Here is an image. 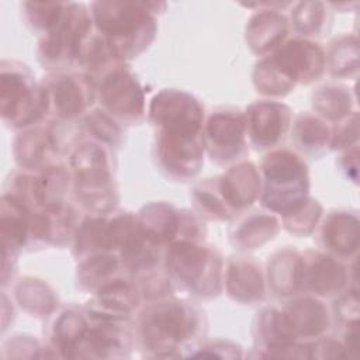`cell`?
Wrapping results in <instances>:
<instances>
[{
	"label": "cell",
	"mask_w": 360,
	"mask_h": 360,
	"mask_svg": "<svg viewBox=\"0 0 360 360\" xmlns=\"http://www.w3.org/2000/svg\"><path fill=\"white\" fill-rule=\"evenodd\" d=\"M323 68L325 56L316 44L291 39L257 63L255 84L264 94L281 96L288 93L297 82L316 80Z\"/></svg>",
	"instance_id": "6da1fadb"
},
{
	"label": "cell",
	"mask_w": 360,
	"mask_h": 360,
	"mask_svg": "<svg viewBox=\"0 0 360 360\" xmlns=\"http://www.w3.org/2000/svg\"><path fill=\"white\" fill-rule=\"evenodd\" d=\"M149 7L150 3H93V21L120 59L136 56L153 39L156 24Z\"/></svg>",
	"instance_id": "7a4b0ae2"
},
{
	"label": "cell",
	"mask_w": 360,
	"mask_h": 360,
	"mask_svg": "<svg viewBox=\"0 0 360 360\" xmlns=\"http://www.w3.org/2000/svg\"><path fill=\"white\" fill-rule=\"evenodd\" d=\"M262 172L264 177L262 202L271 211L285 217L308 201L307 166L294 152L278 149L269 153L262 163Z\"/></svg>",
	"instance_id": "3957f363"
},
{
	"label": "cell",
	"mask_w": 360,
	"mask_h": 360,
	"mask_svg": "<svg viewBox=\"0 0 360 360\" xmlns=\"http://www.w3.org/2000/svg\"><path fill=\"white\" fill-rule=\"evenodd\" d=\"M169 276L198 295L219 291L221 260L210 249L190 240H177L166 253Z\"/></svg>",
	"instance_id": "277c9868"
},
{
	"label": "cell",
	"mask_w": 360,
	"mask_h": 360,
	"mask_svg": "<svg viewBox=\"0 0 360 360\" xmlns=\"http://www.w3.org/2000/svg\"><path fill=\"white\" fill-rule=\"evenodd\" d=\"M198 326L197 312L180 301H162L146 308L141 316L145 346L150 350H174L190 339Z\"/></svg>",
	"instance_id": "5b68a950"
},
{
	"label": "cell",
	"mask_w": 360,
	"mask_h": 360,
	"mask_svg": "<svg viewBox=\"0 0 360 360\" xmlns=\"http://www.w3.org/2000/svg\"><path fill=\"white\" fill-rule=\"evenodd\" d=\"M72 167L82 202L97 212L111 210L115 204V191L105 150L94 142H83L72 153Z\"/></svg>",
	"instance_id": "8992f818"
},
{
	"label": "cell",
	"mask_w": 360,
	"mask_h": 360,
	"mask_svg": "<svg viewBox=\"0 0 360 360\" xmlns=\"http://www.w3.org/2000/svg\"><path fill=\"white\" fill-rule=\"evenodd\" d=\"M1 114L11 124L24 127L37 122L49 108L46 87H38L25 69L1 68Z\"/></svg>",
	"instance_id": "52a82bcc"
},
{
	"label": "cell",
	"mask_w": 360,
	"mask_h": 360,
	"mask_svg": "<svg viewBox=\"0 0 360 360\" xmlns=\"http://www.w3.org/2000/svg\"><path fill=\"white\" fill-rule=\"evenodd\" d=\"M90 32L91 17L86 8L80 4L65 3L60 18L45 32L39 44L41 59L48 65L79 60L80 49Z\"/></svg>",
	"instance_id": "ba28073f"
},
{
	"label": "cell",
	"mask_w": 360,
	"mask_h": 360,
	"mask_svg": "<svg viewBox=\"0 0 360 360\" xmlns=\"http://www.w3.org/2000/svg\"><path fill=\"white\" fill-rule=\"evenodd\" d=\"M149 115L152 122L159 127V134L183 138L201 135L202 108L187 93L179 90L158 93L150 103Z\"/></svg>",
	"instance_id": "9c48e42d"
},
{
	"label": "cell",
	"mask_w": 360,
	"mask_h": 360,
	"mask_svg": "<svg viewBox=\"0 0 360 360\" xmlns=\"http://www.w3.org/2000/svg\"><path fill=\"white\" fill-rule=\"evenodd\" d=\"M246 121L245 114L235 110L214 112L205 127L204 143L218 162H229L245 149Z\"/></svg>",
	"instance_id": "30bf717a"
},
{
	"label": "cell",
	"mask_w": 360,
	"mask_h": 360,
	"mask_svg": "<svg viewBox=\"0 0 360 360\" xmlns=\"http://www.w3.org/2000/svg\"><path fill=\"white\" fill-rule=\"evenodd\" d=\"M100 98L111 114L125 121H136L143 112L142 90L134 76L121 68L101 80Z\"/></svg>",
	"instance_id": "8fae6325"
},
{
	"label": "cell",
	"mask_w": 360,
	"mask_h": 360,
	"mask_svg": "<svg viewBox=\"0 0 360 360\" xmlns=\"http://www.w3.org/2000/svg\"><path fill=\"white\" fill-rule=\"evenodd\" d=\"M204 136H173L159 134L158 159L160 166L179 179H188L198 173L202 163Z\"/></svg>",
	"instance_id": "7c38bea8"
},
{
	"label": "cell",
	"mask_w": 360,
	"mask_h": 360,
	"mask_svg": "<svg viewBox=\"0 0 360 360\" xmlns=\"http://www.w3.org/2000/svg\"><path fill=\"white\" fill-rule=\"evenodd\" d=\"M290 110L281 103L257 101L249 105L245 114L246 134L256 148L276 145L290 125Z\"/></svg>",
	"instance_id": "4fadbf2b"
},
{
	"label": "cell",
	"mask_w": 360,
	"mask_h": 360,
	"mask_svg": "<svg viewBox=\"0 0 360 360\" xmlns=\"http://www.w3.org/2000/svg\"><path fill=\"white\" fill-rule=\"evenodd\" d=\"M346 283V269L333 257L318 252H308L301 257V288L319 295H332L339 292Z\"/></svg>",
	"instance_id": "5bb4252c"
},
{
	"label": "cell",
	"mask_w": 360,
	"mask_h": 360,
	"mask_svg": "<svg viewBox=\"0 0 360 360\" xmlns=\"http://www.w3.org/2000/svg\"><path fill=\"white\" fill-rule=\"evenodd\" d=\"M49 104L53 105L58 117L70 120L86 110L94 98V83L90 76L60 75L48 86Z\"/></svg>",
	"instance_id": "9a60e30c"
},
{
	"label": "cell",
	"mask_w": 360,
	"mask_h": 360,
	"mask_svg": "<svg viewBox=\"0 0 360 360\" xmlns=\"http://www.w3.org/2000/svg\"><path fill=\"white\" fill-rule=\"evenodd\" d=\"M217 183L222 198L233 212L249 207L262 187L260 174L252 163L231 167Z\"/></svg>",
	"instance_id": "2e32d148"
},
{
	"label": "cell",
	"mask_w": 360,
	"mask_h": 360,
	"mask_svg": "<svg viewBox=\"0 0 360 360\" xmlns=\"http://www.w3.org/2000/svg\"><path fill=\"white\" fill-rule=\"evenodd\" d=\"M287 32V18L277 10L270 8L252 17L246 30V39L255 52L263 53L277 46Z\"/></svg>",
	"instance_id": "e0dca14e"
},
{
	"label": "cell",
	"mask_w": 360,
	"mask_h": 360,
	"mask_svg": "<svg viewBox=\"0 0 360 360\" xmlns=\"http://www.w3.org/2000/svg\"><path fill=\"white\" fill-rule=\"evenodd\" d=\"M295 335L318 336L329 326V316L322 302L314 298L291 301L283 311Z\"/></svg>",
	"instance_id": "ac0fdd59"
},
{
	"label": "cell",
	"mask_w": 360,
	"mask_h": 360,
	"mask_svg": "<svg viewBox=\"0 0 360 360\" xmlns=\"http://www.w3.org/2000/svg\"><path fill=\"white\" fill-rule=\"evenodd\" d=\"M138 224L145 236L159 246L173 240L179 235L180 214L170 205L150 204L141 211Z\"/></svg>",
	"instance_id": "d6986e66"
},
{
	"label": "cell",
	"mask_w": 360,
	"mask_h": 360,
	"mask_svg": "<svg viewBox=\"0 0 360 360\" xmlns=\"http://www.w3.org/2000/svg\"><path fill=\"white\" fill-rule=\"evenodd\" d=\"M323 243L340 256L352 255L359 246L357 217L347 212H336L326 218L322 228Z\"/></svg>",
	"instance_id": "ffe728a7"
},
{
	"label": "cell",
	"mask_w": 360,
	"mask_h": 360,
	"mask_svg": "<svg viewBox=\"0 0 360 360\" xmlns=\"http://www.w3.org/2000/svg\"><path fill=\"white\" fill-rule=\"evenodd\" d=\"M260 269L249 260L232 262L226 273L229 295L240 302H255L263 297V278Z\"/></svg>",
	"instance_id": "44dd1931"
},
{
	"label": "cell",
	"mask_w": 360,
	"mask_h": 360,
	"mask_svg": "<svg viewBox=\"0 0 360 360\" xmlns=\"http://www.w3.org/2000/svg\"><path fill=\"white\" fill-rule=\"evenodd\" d=\"M68 188V172L63 167H46L39 177L34 179L37 207L41 210H58L63 207Z\"/></svg>",
	"instance_id": "7402d4cb"
},
{
	"label": "cell",
	"mask_w": 360,
	"mask_h": 360,
	"mask_svg": "<svg viewBox=\"0 0 360 360\" xmlns=\"http://www.w3.org/2000/svg\"><path fill=\"white\" fill-rule=\"evenodd\" d=\"M96 301L105 312H111L118 319L120 315H127L136 305L138 292L132 284L122 280H112L98 288ZM105 312L93 314L104 315Z\"/></svg>",
	"instance_id": "603a6c76"
},
{
	"label": "cell",
	"mask_w": 360,
	"mask_h": 360,
	"mask_svg": "<svg viewBox=\"0 0 360 360\" xmlns=\"http://www.w3.org/2000/svg\"><path fill=\"white\" fill-rule=\"evenodd\" d=\"M110 250V222L104 218H87L76 235V253L91 257Z\"/></svg>",
	"instance_id": "cb8c5ba5"
},
{
	"label": "cell",
	"mask_w": 360,
	"mask_h": 360,
	"mask_svg": "<svg viewBox=\"0 0 360 360\" xmlns=\"http://www.w3.org/2000/svg\"><path fill=\"white\" fill-rule=\"evenodd\" d=\"M278 221L271 215H253L246 218L233 235V242L240 249H255L274 238Z\"/></svg>",
	"instance_id": "d4e9b609"
},
{
	"label": "cell",
	"mask_w": 360,
	"mask_h": 360,
	"mask_svg": "<svg viewBox=\"0 0 360 360\" xmlns=\"http://www.w3.org/2000/svg\"><path fill=\"white\" fill-rule=\"evenodd\" d=\"M292 136L300 149L316 152L328 143L330 134L322 120L311 114H301L295 121Z\"/></svg>",
	"instance_id": "484cf974"
},
{
	"label": "cell",
	"mask_w": 360,
	"mask_h": 360,
	"mask_svg": "<svg viewBox=\"0 0 360 360\" xmlns=\"http://www.w3.org/2000/svg\"><path fill=\"white\" fill-rule=\"evenodd\" d=\"M300 264L301 257L287 255L285 252L280 253V256L273 260L269 270L271 274V285L277 294L285 295L300 288Z\"/></svg>",
	"instance_id": "4316f807"
},
{
	"label": "cell",
	"mask_w": 360,
	"mask_h": 360,
	"mask_svg": "<svg viewBox=\"0 0 360 360\" xmlns=\"http://www.w3.org/2000/svg\"><path fill=\"white\" fill-rule=\"evenodd\" d=\"M53 145L51 134L41 129H32L18 138L15 143L17 160L21 166L35 167L41 160L48 148Z\"/></svg>",
	"instance_id": "83f0119b"
},
{
	"label": "cell",
	"mask_w": 360,
	"mask_h": 360,
	"mask_svg": "<svg viewBox=\"0 0 360 360\" xmlns=\"http://www.w3.org/2000/svg\"><path fill=\"white\" fill-rule=\"evenodd\" d=\"M314 107L329 120H342L350 114V94L342 87H322L314 94Z\"/></svg>",
	"instance_id": "f1b7e54d"
},
{
	"label": "cell",
	"mask_w": 360,
	"mask_h": 360,
	"mask_svg": "<svg viewBox=\"0 0 360 360\" xmlns=\"http://www.w3.org/2000/svg\"><path fill=\"white\" fill-rule=\"evenodd\" d=\"M118 270V260L112 255L98 253L82 264L79 269V281L86 287L98 285V288L105 284L108 276L114 274Z\"/></svg>",
	"instance_id": "f546056e"
},
{
	"label": "cell",
	"mask_w": 360,
	"mask_h": 360,
	"mask_svg": "<svg viewBox=\"0 0 360 360\" xmlns=\"http://www.w3.org/2000/svg\"><path fill=\"white\" fill-rule=\"evenodd\" d=\"M193 197L200 211L207 214L210 218L226 219L233 215V211L225 202V200L222 198L218 190V183H214V190H212L211 181H204L198 184L194 188Z\"/></svg>",
	"instance_id": "4dcf8cb0"
},
{
	"label": "cell",
	"mask_w": 360,
	"mask_h": 360,
	"mask_svg": "<svg viewBox=\"0 0 360 360\" xmlns=\"http://www.w3.org/2000/svg\"><path fill=\"white\" fill-rule=\"evenodd\" d=\"M325 7L319 1L298 3L292 11V22L297 31L304 35L316 34L323 25Z\"/></svg>",
	"instance_id": "1f68e13d"
},
{
	"label": "cell",
	"mask_w": 360,
	"mask_h": 360,
	"mask_svg": "<svg viewBox=\"0 0 360 360\" xmlns=\"http://www.w3.org/2000/svg\"><path fill=\"white\" fill-rule=\"evenodd\" d=\"M357 69V42L354 38H340L332 46L330 70L336 76L347 75Z\"/></svg>",
	"instance_id": "d6a6232c"
},
{
	"label": "cell",
	"mask_w": 360,
	"mask_h": 360,
	"mask_svg": "<svg viewBox=\"0 0 360 360\" xmlns=\"http://www.w3.org/2000/svg\"><path fill=\"white\" fill-rule=\"evenodd\" d=\"M24 7L30 22L35 28L46 32L60 18L65 3H25Z\"/></svg>",
	"instance_id": "836d02e7"
},
{
	"label": "cell",
	"mask_w": 360,
	"mask_h": 360,
	"mask_svg": "<svg viewBox=\"0 0 360 360\" xmlns=\"http://www.w3.org/2000/svg\"><path fill=\"white\" fill-rule=\"evenodd\" d=\"M321 214V207L316 201L308 200L300 210L285 215L284 222L288 231L294 233H308L312 231Z\"/></svg>",
	"instance_id": "e575fe53"
},
{
	"label": "cell",
	"mask_w": 360,
	"mask_h": 360,
	"mask_svg": "<svg viewBox=\"0 0 360 360\" xmlns=\"http://www.w3.org/2000/svg\"><path fill=\"white\" fill-rule=\"evenodd\" d=\"M86 125L91 134H94L96 138L100 141L108 142V143H118L120 139V128L111 121L110 117L105 114H101L100 111H93L86 117Z\"/></svg>",
	"instance_id": "d590c367"
},
{
	"label": "cell",
	"mask_w": 360,
	"mask_h": 360,
	"mask_svg": "<svg viewBox=\"0 0 360 360\" xmlns=\"http://www.w3.org/2000/svg\"><path fill=\"white\" fill-rule=\"evenodd\" d=\"M359 128H357V114H353V117H349L339 129L332 135L330 145L333 148H342L346 145H350L357 139Z\"/></svg>",
	"instance_id": "8d00e7d4"
}]
</instances>
